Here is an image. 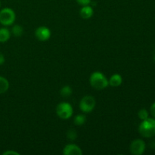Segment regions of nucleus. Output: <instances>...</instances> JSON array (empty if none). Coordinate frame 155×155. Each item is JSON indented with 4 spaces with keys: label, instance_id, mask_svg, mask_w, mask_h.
Masks as SVG:
<instances>
[{
    "label": "nucleus",
    "instance_id": "dca6fc26",
    "mask_svg": "<svg viewBox=\"0 0 155 155\" xmlns=\"http://www.w3.org/2000/svg\"><path fill=\"white\" fill-rule=\"evenodd\" d=\"M67 137L71 141L75 140L77 138V133L76 130H74V129H71V130H68V133H67Z\"/></svg>",
    "mask_w": 155,
    "mask_h": 155
},
{
    "label": "nucleus",
    "instance_id": "6ab92c4d",
    "mask_svg": "<svg viewBox=\"0 0 155 155\" xmlns=\"http://www.w3.org/2000/svg\"><path fill=\"white\" fill-rule=\"evenodd\" d=\"M3 155H20V153L17 152V151H12V150H8L5 152L2 153Z\"/></svg>",
    "mask_w": 155,
    "mask_h": 155
},
{
    "label": "nucleus",
    "instance_id": "423d86ee",
    "mask_svg": "<svg viewBox=\"0 0 155 155\" xmlns=\"http://www.w3.org/2000/svg\"><path fill=\"white\" fill-rule=\"evenodd\" d=\"M145 142L142 139H135L131 142L130 146V153L134 155H142L145 151Z\"/></svg>",
    "mask_w": 155,
    "mask_h": 155
},
{
    "label": "nucleus",
    "instance_id": "0eeeda50",
    "mask_svg": "<svg viewBox=\"0 0 155 155\" xmlns=\"http://www.w3.org/2000/svg\"><path fill=\"white\" fill-rule=\"evenodd\" d=\"M51 30L45 26H41L36 28L35 31V36L36 39L41 42H45L51 37Z\"/></svg>",
    "mask_w": 155,
    "mask_h": 155
},
{
    "label": "nucleus",
    "instance_id": "2eb2a0df",
    "mask_svg": "<svg viewBox=\"0 0 155 155\" xmlns=\"http://www.w3.org/2000/svg\"><path fill=\"white\" fill-rule=\"evenodd\" d=\"M86 121V117L85 116L84 114H78L74 117V123L76 126H78V127H80V126L84 125Z\"/></svg>",
    "mask_w": 155,
    "mask_h": 155
},
{
    "label": "nucleus",
    "instance_id": "ddd939ff",
    "mask_svg": "<svg viewBox=\"0 0 155 155\" xmlns=\"http://www.w3.org/2000/svg\"><path fill=\"white\" fill-rule=\"evenodd\" d=\"M72 88L70 86H64L61 89L60 94L63 98H68L72 95Z\"/></svg>",
    "mask_w": 155,
    "mask_h": 155
},
{
    "label": "nucleus",
    "instance_id": "f3484780",
    "mask_svg": "<svg viewBox=\"0 0 155 155\" xmlns=\"http://www.w3.org/2000/svg\"><path fill=\"white\" fill-rule=\"evenodd\" d=\"M148 112L146 109H141L139 112H138V116H139V119L144 120L148 118Z\"/></svg>",
    "mask_w": 155,
    "mask_h": 155
},
{
    "label": "nucleus",
    "instance_id": "f8f14e48",
    "mask_svg": "<svg viewBox=\"0 0 155 155\" xmlns=\"http://www.w3.org/2000/svg\"><path fill=\"white\" fill-rule=\"evenodd\" d=\"M8 88L9 83L7 79L0 76V95L7 92Z\"/></svg>",
    "mask_w": 155,
    "mask_h": 155
},
{
    "label": "nucleus",
    "instance_id": "6e6552de",
    "mask_svg": "<svg viewBox=\"0 0 155 155\" xmlns=\"http://www.w3.org/2000/svg\"><path fill=\"white\" fill-rule=\"evenodd\" d=\"M63 154L64 155H82L83 151L75 144H68L64 148Z\"/></svg>",
    "mask_w": 155,
    "mask_h": 155
},
{
    "label": "nucleus",
    "instance_id": "7ed1b4c3",
    "mask_svg": "<svg viewBox=\"0 0 155 155\" xmlns=\"http://www.w3.org/2000/svg\"><path fill=\"white\" fill-rule=\"evenodd\" d=\"M74 109L71 104L68 102H61L56 107V114L62 120H68L72 117Z\"/></svg>",
    "mask_w": 155,
    "mask_h": 155
},
{
    "label": "nucleus",
    "instance_id": "1a4fd4ad",
    "mask_svg": "<svg viewBox=\"0 0 155 155\" xmlns=\"http://www.w3.org/2000/svg\"><path fill=\"white\" fill-rule=\"evenodd\" d=\"M93 14V8H92V6H90L89 5L83 6V8H82L80 11V16H81V18H83V19H89V18H92Z\"/></svg>",
    "mask_w": 155,
    "mask_h": 155
},
{
    "label": "nucleus",
    "instance_id": "39448f33",
    "mask_svg": "<svg viewBox=\"0 0 155 155\" xmlns=\"http://www.w3.org/2000/svg\"><path fill=\"white\" fill-rule=\"evenodd\" d=\"M95 98L91 95H86L80 100V108L84 113H91L95 107Z\"/></svg>",
    "mask_w": 155,
    "mask_h": 155
},
{
    "label": "nucleus",
    "instance_id": "20e7f679",
    "mask_svg": "<svg viewBox=\"0 0 155 155\" xmlns=\"http://www.w3.org/2000/svg\"><path fill=\"white\" fill-rule=\"evenodd\" d=\"M16 19L15 12L10 8H5L0 11V24L4 26H10Z\"/></svg>",
    "mask_w": 155,
    "mask_h": 155
},
{
    "label": "nucleus",
    "instance_id": "aec40b11",
    "mask_svg": "<svg viewBox=\"0 0 155 155\" xmlns=\"http://www.w3.org/2000/svg\"><path fill=\"white\" fill-rule=\"evenodd\" d=\"M150 111H151V114H152V116L155 118V102L151 106V109H150Z\"/></svg>",
    "mask_w": 155,
    "mask_h": 155
},
{
    "label": "nucleus",
    "instance_id": "a211bd4d",
    "mask_svg": "<svg viewBox=\"0 0 155 155\" xmlns=\"http://www.w3.org/2000/svg\"><path fill=\"white\" fill-rule=\"evenodd\" d=\"M80 5L84 6V5H88L91 3L92 0H76Z\"/></svg>",
    "mask_w": 155,
    "mask_h": 155
},
{
    "label": "nucleus",
    "instance_id": "5701e85b",
    "mask_svg": "<svg viewBox=\"0 0 155 155\" xmlns=\"http://www.w3.org/2000/svg\"><path fill=\"white\" fill-rule=\"evenodd\" d=\"M0 6H1V2H0Z\"/></svg>",
    "mask_w": 155,
    "mask_h": 155
},
{
    "label": "nucleus",
    "instance_id": "f03ea898",
    "mask_svg": "<svg viewBox=\"0 0 155 155\" xmlns=\"http://www.w3.org/2000/svg\"><path fill=\"white\" fill-rule=\"evenodd\" d=\"M139 132L145 138L155 136V119L148 117L142 120L139 127Z\"/></svg>",
    "mask_w": 155,
    "mask_h": 155
},
{
    "label": "nucleus",
    "instance_id": "4468645a",
    "mask_svg": "<svg viewBox=\"0 0 155 155\" xmlns=\"http://www.w3.org/2000/svg\"><path fill=\"white\" fill-rule=\"evenodd\" d=\"M12 33L16 37H20L24 33V29L19 24H16L12 28Z\"/></svg>",
    "mask_w": 155,
    "mask_h": 155
},
{
    "label": "nucleus",
    "instance_id": "9d476101",
    "mask_svg": "<svg viewBox=\"0 0 155 155\" xmlns=\"http://www.w3.org/2000/svg\"><path fill=\"white\" fill-rule=\"evenodd\" d=\"M123 83V78L121 77V75L118 74H113L111 77H110L108 80V83L110 86H113V87H117L120 86Z\"/></svg>",
    "mask_w": 155,
    "mask_h": 155
},
{
    "label": "nucleus",
    "instance_id": "f257e3e1",
    "mask_svg": "<svg viewBox=\"0 0 155 155\" xmlns=\"http://www.w3.org/2000/svg\"><path fill=\"white\" fill-rule=\"evenodd\" d=\"M89 83L96 90H102L109 86L107 77L99 71H95L91 74L89 77Z\"/></svg>",
    "mask_w": 155,
    "mask_h": 155
},
{
    "label": "nucleus",
    "instance_id": "412c9836",
    "mask_svg": "<svg viewBox=\"0 0 155 155\" xmlns=\"http://www.w3.org/2000/svg\"><path fill=\"white\" fill-rule=\"evenodd\" d=\"M5 61V56L3 55V54H2L0 52V65H2L3 64Z\"/></svg>",
    "mask_w": 155,
    "mask_h": 155
},
{
    "label": "nucleus",
    "instance_id": "9b49d317",
    "mask_svg": "<svg viewBox=\"0 0 155 155\" xmlns=\"http://www.w3.org/2000/svg\"><path fill=\"white\" fill-rule=\"evenodd\" d=\"M11 37L10 30L5 27L0 28V42H6Z\"/></svg>",
    "mask_w": 155,
    "mask_h": 155
},
{
    "label": "nucleus",
    "instance_id": "4be33fe9",
    "mask_svg": "<svg viewBox=\"0 0 155 155\" xmlns=\"http://www.w3.org/2000/svg\"><path fill=\"white\" fill-rule=\"evenodd\" d=\"M153 58H154V60L155 61V51H154V56H153Z\"/></svg>",
    "mask_w": 155,
    "mask_h": 155
}]
</instances>
